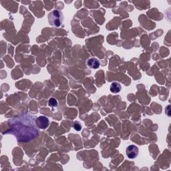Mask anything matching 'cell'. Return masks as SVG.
<instances>
[{
    "label": "cell",
    "instance_id": "6da1fadb",
    "mask_svg": "<svg viewBox=\"0 0 171 171\" xmlns=\"http://www.w3.org/2000/svg\"><path fill=\"white\" fill-rule=\"evenodd\" d=\"M50 24L54 27H60L62 22V14L58 10H54L47 16Z\"/></svg>",
    "mask_w": 171,
    "mask_h": 171
},
{
    "label": "cell",
    "instance_id": "7a4b0ae2",
    "mask_svg": "<svg viewBox=\"0 0 171 171\" xmlns=\"http://www.w3.org/2000/svg\"><path fill=\"white\" fill-rule=\"evenodd\" d=\"M126 153L128 159H136L138 155V148L135 145H130L126 148Z\"/></svg>",
    "mask_w": 171,
    "mask_h": 171
},
{
    "label": "cell",
    "instance_id": "3957f363",
    "mask_svg": "<svg viewBox=\"0 0 171 171\" xmlns=\"http://www.w3.org/2000/svg\"><path fill=\"white\" fill-rule=\"evenodd\" d=\"M36 123L38 128L46 129L47 128V126H49L50 122L49 120L47 119V118H46V116H41L36 120Z\"/></svg>",
    "mask_w": 171,
    "mask_h": 171
},
{
    "label": "cell",
    "instance_id": "277c9868",
    "mask_svg": "<svg viewBox=\"0 0 171 171\" xmlns=\"http://www.w3.org/2000/svg\"><path fill=\"white\" fill-rule=\"evenodd\" d=\"M88 66L90 67L92 69H97L100 67V61H99L97 58H90L87 61Z\"/></svg>",
    "mask_w": 171,
    "mask_h": 171
},
{
    "label": "cell",
    "instance_id": "5b68a950",
    "mask_svg": "<svg viewBox=\"0 0 171 171\" xmlns=\"http://www.w3.org/2000/svg\"><path fill=\"white\" fill-rule=\"evenodd\" d=\"M121 89H122L121 85L118 82H113L110 85V90L112 93H115V94L118 93V92H120L121 91Z\"/></svg>",
    "mask_w": 171,
    "mask_h": 171
},
{
    "label": "cell",
    "instance_id": "8992f818",
    "mask_svg": "<svg viewBox=\"0 0 171 171\" xmlns=\"http://www.w3.org/2000/svg\"><path fill=\"white\" fill-rule=\"evenodd\" d=\"M48 105L50 107H56L58 106V101L56 100V99L54 98H51L49 100Z\"/></svg>",
    "mask_w": 171,
    "mask_h": 171
},
{
    "label": "cell",
    "instance_id": "52a82bcc",
    "mask_svg": "<svg viewBox=\"0 0 171 171\" xmlns=\"http://www.w3.org/2000/svg\"><path fill=\"white\" fill-rule=\"evenodd\" d=\"M73 128L76 130V131H80L82 130V126L78 122H75L73 124Z\"/></svg>",
    "mask_w": 171,
    "mask_h": 171
}]
</instances>
